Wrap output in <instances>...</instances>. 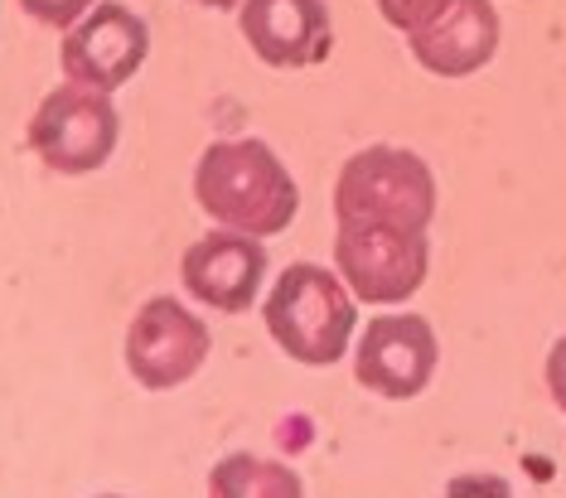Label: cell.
Wrapping results in <instances>:
<instances>
[{
  "instance_id": "cell-16",
  "label": "cell",
  "mask_w": 566,
  "mask_h": 498,
  "mask_svg": "<svg viewBox=\"0 0 566 498\" xmlns=\"http://www.w3.org/2000/svg\"><path fill=\"white\" fill-rule=\"evenodd\" d=\"M543 382H547L552 402H557V412H566V335L552 343V353H547V363H543Z\"/></svg>"
},
{
  "instance_id": "cell-11",
  "label": "cell",
  "mask_w": 566,
  "mask_h": 498,
  "mask_svg": "<svg viewBox=\"0 0 566 498\" xmlns=\"http://www.w3.org/2000/svg\"><path fill=\"white\" fill-rule=\"evenodd\" d=\"M504 20L494 0H450L436 20L407 34L411 59L436 78H470L499 54Z\"/></svg>"
},
{
  "instance_id": "cell-4",
  "label": "cell",
  "mask_w": 566,
  "mask_h": 498,
  "mask_svg": "<svg viewBox=\"0 0 566 498\" xmlns=\"http://www.w3.org/2000/svg\"><path fill=\"white\" fill-rule=\"evenodd\" d=\"M334 272L344 276L358 305H402L427 286L431 242L417 227L397 223H339Z\"/></svg>"
},
{
  "instance_id": "cell-13",
  "label": "cell",
  "mask_w": 566,
  "mask_h": 498,
  "mask_svg": "<svg viewBox=\"0 0 566 498\" xmlns=\"http://www.w3.org/2000/svg\"><path fill=\"white\" fill-rule=\"evenodd\" d=\"M97 0H20V10L30 15L34 24H44V30H73L87 10H93Z\"/></svg>"
},
{
  "instance_id": "cell-5",
  "label": "cell",
  "mask_w": 566,
  "mask_h": 498,
  "mask_svg": "<svg viewBox=\"0 0 566 498\" xmlns=\"http://www.w3.org/2000/svg\"><path fill=\"white\" fill-rule=\"evenodd\" d=\"M24 140L54 174H97L122 140V117L112 107V93L63 83L34 107Z\"/></svg>"
},
{
  "instance_id": "cell-14",
  "label": "cell",
  "mask_w": 566,
  "mask_h": 498,
  "mask_svg": "<svg viewBox=\"0 0 566 498\" xmlns=\"http://www.w3.org/2000/svg\"><path fill=\"white\" fill-rule=\"evenodd\" d=\"M373 6H378V15L388 20L397 34H411V30H421L427 20L441 15L450 0H373Z\"/></svg>"
},
{
  "instance_id": "cell-7",
  "label": "cell",
  "mask_w": 566,
  "mask_h": 498,
  "mask_svg": "<svg viewBox=\"0 0 566 498\" xmlns=\"http://www.w3.org/2000/svg\"><path fill=\"white\" fill-rule=\"evenodd\" d=\"M441 368V339L427 315H373L354 343V382L382 402H411Z\"/></svg>"
},
{
  "instance_id": "cell-1",
  "label": "cell",
  "mask_w": 566,
  "mask_h": 498,
  "mask_svg": "<svg viewBox=\"0 0 566 498\" xmlns=\"http://www.w3.org/2000/svg\"><path fill=\"white\" fill-rule=\"evenodd\" d=\"M195 199L218 227H238L252 237L286 233L295 209H301V189L291 170L266 140L238 136L213 140L195 165Z\"/></svg>"
},
{
  "instance_id": "cell-6",
  "label": "cell",
  "mask_w": 566,
  "mask_h": 498,
  "mask_svg": "<svg viewBox=\"0 0 566 498\" xmlns=\"http://www.w3.org/2000/svg\"><path fill=\"white\" fill-rule=\"evenodd\" d=\"M126 373L146 392H175L209 363L213 335L179 296H150L126 325Z\"/></svg>"
},
{
  "instance_id": "cell-12",
  "label": "cell",
  "mask_w": 566,
  "mask_h": 498,
  "mask_svg": "<svg viewBox=\"0 0 566 498\" xmlns=\"http://www.w3.org/2000/svg\"><path fill=\"white\" fill-rule=\"evenodd\" d=\"M209 498H305V484L281 459L233 451L209 469Z\"/></svg>"
},
{
  "instance_id": "cell-17",
  "label": "cell",
  "mask_w": 566,
  "mask_h": 498,
  "mask_svg": "<svg viewBox=\"0 0 566 498\" xmlns=\"http://www.w3.org/2000/svg\"><path fill=\"white\" fill-rule=\"evenodd\" d=\"M189 6H203V10H238L242 0H189Z\"/></svg>"
},
{
  "instance_id": "cell-3",
  "label": "cell",
  "mask_w": 566,
  "mask_h": 498,
  "mask_svg": "<svg viewBox=\"0 0 566 498\" xmlns=\"http://www.w3.org/2000/svg\"><path fill=\"white\" fill-rule=\"evenodd\" d=\"M436 174L407 146H364L334 180V223H397L427 233L436 219Z\"/></svg>"
},
{
  "instance_id": "cell-15",
  "label": "cell",
  "mask_w": 566,
  "mask_h": 498,
  "mask_svg": "<svg viewBox=\"0 0 566 498\" xmlns=\"http://www.w3.org/2000/svg\"><path fill=\"white\" fill-rule=\"evenodd\" d=\"M441 498H513V484L504 475H484V469H474V475L450 479Z\"/></svg>"
},
{
  "instance_id": "cell-2",
  "label": "cell",
  "mask_w": 566,
  "mask_h": 498,
  "mask_svg": "<svg viewBox=\"0 0 566 498\" xmlns=\"http://www.w3.org/2000/svg\"><path fill=\"white\" fill-rule=\"evenodd\" d=\"M266 335L291 363L329 368L349 353L358 329V300L339 272L315 262H291L266 290Z\"/></svg>"
},
{
  "instance_id": "cell-8",
  "label": "cell",
  "mask_w": 566,
  "mask_h": 498,
  "mask_svg": "<svg viewBox=\"0 0 566 498\" xmlns=\"http://www.w3.org/2000/svg\"><path fill=\"white\" fill-rule=\"evenodd\" d=\"M146 54H150V24L122 0H97L73 30H63L59 68L69 83L117 93L140 73Z\"/></svg>"
},
{
  "instance_id": "cell-9",
  "label": "cell",
  "mask_w": 566,
  "mask_h": 498,
  "mask_svg": "<svg viewBox=\"0 0 566 498\" xmlns=\"http://www.w3.org/2000/svg\"><path fill=\"white\" fill-rule=\"evenodd\" d=\"M266 280V242L238 227H213L179 252V286L218 315H248Z\"/></svg>"
},
{
  "instance_id": "cell-18",
  "label": "cell",
  "mask_w": 566,
  "mask_h": 498,
  "mask_svg": "<svg viewBox=\"0 0 566 498\" xmlns=\"http://www.w3.org/2000/svg\"><path fill=\"white\" fill-rule=\"evenodd\" d=\"M97 498H122V494H97Z\"/></svg>"
},
{
  "instance_id": "cell-10",
  "label": "cell",
  "mask_w": 566,
  "mask_h": 498,
  "mask_svg": "<svg viewBox=\"0 0 566 498\" xmlns=\"http://www.w3.org/2000/svg\"><path fill=\"white\" fill-rule=\"evenodd\" d=\"M238 30L266 68H315L334 54V15L325 0H242Z\"/></svg>"
}]
</instances>
